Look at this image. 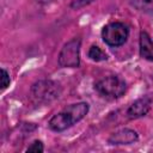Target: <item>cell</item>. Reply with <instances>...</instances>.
Listing matches in <instances>:
<instances>
[{
	"instance_id": "5",
	"label": "cell",
	"mask_w": 153,
	"mask_h": 153,
	"mask_svg": "<svg viewBox=\"0 0 153 153\" xmlns=\"http://www.w3.org/2000/svg\"><path fill=\"white\" fill-rule=\"evenodd\" d=\"M80 38H73L67 42L60 51L59 65L61 67L75 68L80 65Z\"/></svg>"
},
{
	"instance_id": "6",
	"label": "cell",
	"mask_w": 153,
	"mask_h": 153,
	"mask_svg": "<svg viewBox=\"0 0 153 153\" xmlns=\"http://www.w3.org/2000/svg\"><path fill=\"white\" fill-rule=\"evenodd\" d=\"M151 104H152V100L151 98L148 97H141L139 99H136L127 110V115L129 118H139V117H142L145 116L149 109H151Z\"/></svg>"
},
{
	"instance_id": "2",
	"label": "cell",
	"mask_w": 153,
	"mask_h": 153,
	"mask_svg": "<svg viewBox=\"0 0 153 153\" xmlns=\"http://www.w3.org/2000/svg\"><path fill=\"white\" fill-rule=\"evenodd\" d=\"M94 88L100 96L108 99H117L126 92L127 85H126V81L121 76L109 75V76L100 79L96 84Z\"/></svg>"
},
{
	"instance_id": "14",
	"label": "cell",
	"mask_w": 153,
	"mask_h": 153,
	"mask_svg": "<svg viewBox=\"0 0 153 153\" xmlns=\"http://www.w3.org/2000/svg\"><path fill=\"white\" fill-rule=\"evenodd\" d=\"M51 1H54V0H37V2H39V4H43V5H47V4L51 2Z\"/></svg>"
},
{
	"instance_id": "8",
	"label": "cell",
	"mask_w": 153,
	"mask_h": 153,
	"mask_svg": "<svg viewBox=\"0 0 153 153\" xmlns=\"http://www.w3.org/2000/svg\"><path fill=\"white\" fill-rule=\"evenodd\" d=\"M140 55L148 61H153V42L145 31L140 33Z\"/></svg>"
},
{
	"instance_id": "1",
	"label": "cell",
	"mask_w": 153,
	"mask_h": 153,
	"mask_svg": "<svg viewBox=\"0 0 153 153\" xmlns=\"http://www.w3.org/2000/svg\"><path fill=\"white\" fill-rule=\"evenodd\" d=\"M88 112V104L75 103L65 108L61 112L54 115L49 121V128L54 131H63L74 123L82 120Z\"/></svg>"
},
{
	"instance_id": "7",
	"label": "cell",
	"mask_w": 153,
	"mask_h": 153,
	"mask_svg": "<svg viewBox=\"0 0 153 153\" xmlns=\"http://www.w3.org/2000/svg\"><path fill=\"white\" fill-rule=\"evenodd\" d=\"M137 139H139V136H137L136 131L124 128V129H121V130L111 134L108 141L111 145H130V143L136 142Z\"/></svg>"
},
{
	"instance_id": "10",
	"label": "cell",
	"mask_w": 153,
	"mask_h": 153,
	"mask_svg": "<svg viewBox=\"0 0 153 153\" xmlns=\"http://www.w3.org/2000/svg\"><path fill=\"white\" fill-rule=\"evenodd\" d=\"M88 57H90L91 60L96 61V62L104 61V60L108 59L106 54H105L99 47H97V45H92V47L90 48V50H88Z\"/></svg>"
},
{
	"instance_id": "3",
	"label": "cell",
	"mask_w": 153,
	"mask_h": 153,
	"mask_svg": "<svg viewBox=\"0 0 153 153\" xmlns=\"http://www.w3.org/2000/svg\"><path fill=\"white\" fill-rule=\"evenodd\" d=\"M129 35V30L127 25L120 22L110 23L105 25L102 30L103 41L110 47H120L126 43Z\"/></svg>"
},
{
	"instance_id": "13",
	"label": "cell",
	"mask_w": 153,
	"mask_h": 153,
	"mask_svg": "<svg viewBox=\"0 0 153 153\" xmlns=\"http://www.w3.org/2000/svg\"><path fill=\"white\" fill-rule=\"evenodd\" d=\"M10 75L8 73L6 72V69L1 68V90L4 91L8 85H10Z\"/></svg>"
},
{
	"instance_id": "9",
	"label": "cell",
	"mask_w": 153,
	"mask_h": 153,
	"mask_svg": "<svg viewBox=\"0 0 153 153\" xmlns=\"http://www.w3.org/2000/svg\"><path fill=\"white\" fill-rule=\"evenodd\" d=\"M129 2L137 11L153 14V0H129Z\"/></svg>"
},
{
	"instance_id": "4",
	"label": "cell",
	"mask_w": 153,
	"mask_h": 153,
	"mask_svg": "<svg viewBox=\"0 0 153 153\" xmlns=\"http://www.w3.org/2000/svg\"><path fill=\"white\" fill-rule=\"evenodd\" d=\"M60 86L55 81L51 80H39L33 84L31 88V94L36 102L39 103H49L60 96Z\"/></svg>"
},
{
	"instance_id": "12",
	"label": "cell",
	"mask_w": 153,
	"mask_h": 153,
	"mask_svg": "<svg viewBox=\"0 0 153 153\" xmlns=\"http://www.w3.org/2000/svg\"><path fill=\"white\" fill-rule=\"evenodd\" d=\"M92 1H94V0H73L72 4H71V7L74 8V10H79V8H82V7L87 6Z\"/></svg>"
},
{
	"instance_id": "11",
	"label": "cell",
	"mask_w": 153,
	"mask_h": 153,
	"mask_svg": "<svg viewBox=\"0 0 153 153\" xmlns=\"http://www.w3.org/2000/svg\"><path fill=\"white\" fill-rule=\"evenodd\" d=\"M43 151H44L43 143H42L41 141H38V140L33 141V142L27 147V149H26V152H35V153H41V152H43Z\"/></svg>"
}]
</instances>
